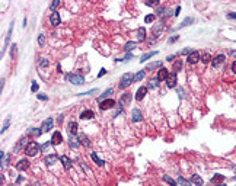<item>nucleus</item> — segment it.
<instances>
[{"label": "nucleus", "mask_w": 236, "mask_h": 186, "mask_svg": "<svg viewBox=\"0 0 236 186\" xmlns=\"http://www.w3.org/2000/svg\"><path fill=\"white\" fill-rule=\"evenodd\" d=\"M67 131H69L70 134H73V135H75V134L77 132V122L72 121V122H70V124L67 125Z\"/></svg>", "instance_id": "nucleus-21"}, {"label": "nucleus", "mask_w": 236, "mask_h": 186, "mask_svg": "<svg viewBox=\"0 0 236 186\" xmlns=\"http://www.w3.org/2000/svg\"><path fill=\"white\" fill-rule=\"evenodd\" d=\"M66 79H67L72 84H76V86H80V84L85 83V79H83L82 76H77V74H67Z\"/></svg>", "instance_id": "nucleus-3"}, {"label": "nucleus", "mask_w": 236, "mask_h": 186, "mask_svg": "<svg viewBox=\"0 0 236 186\" xmlns=\"http://www.w3.org/2000/svg\"><path fill=\"white\" fill-rule=\"evenodd\" d=\"M38 44L41 45V47H42V45L45 44V39H44V35H42V34H41V35L38 37Z\"/></svg>", "instance_id": "nucleus-43"}, {"label": "nucleus", "mask_w": 236, "mask_h": 186, "mask_svg": "<svg viewBox=\"0 0 236 186\" xmlns=\"http://www.w3.org/2000/svg\"><path fill=\"white\" fill-rule=\"evenodd\" d=\"M146 95H147V87H144V86L139 87L137 92H136V100H143V98Z\"/></svg>", "instance_id": "nucleus-11"}, {"label": "nucleus", "mask_w": 236, "mask_h": 186, "mask_svg": "<svg viewBox=\"0 0 236 186\" xmlns=\"http://www.w3.org/2000/svg\"><path fill=\"white\" fill-rule=\"evenodd\" d=\"M28 134H29V135H34V137H39V135L42 134V131H39L38 128H31V129L28 131Z\"/></svg>", "instance_id": "nucleus-29"}, {"label": "nucleus", "mask_w": 236, "mask_h": 186, "mask_svg": "<svg viewBox=\"0 0 236 186\" xmlns=\"http://www.w3.org/2000/svg\"><path fill=\"white\" fill-rule=\"evenodd\" d=\"M58 4H60V0H54V1L51 3V6H50V9H51L53 12H55V9L58 7Z\"/></svg>", "instance_id": "nucleus-39"}, {"label": "nucleus", "mask_w": 236, "mask_h": 186, "mask_svg": "<svg viewBox=\"0 0 236 186\" xmlns=\"http://www.w3.org/2000/svg\"><path fill=\"white\" fill-rule=\"evenodd\" d=\"M210 60H213L211 55H210L208 52H204V54H203V63H208Z\"/></svg>", "instance_id": "nucleus-40"}, {"label": "nucleus", "mask_w": 236, "mask_h": 186, "mask_svg": "<svg viewBox=\"0 0 236 186\" xmlns=\"http://www.w3.org/2000/svg\"><path fill=\"white\" fill-rule=\"evenodd\" d=\"M61 141H63V135H61V132H60V131H54V134H53V137H51V143H53V146H58V144H61Z\"/></svg>", "instance_id": "nucleus-7"}, {"label": "nucleus", "mask_w": 236, "mask_h": 186, "mask_svg": "<svg viewBox=\"0 0 236 186\" xmlns=\"http://www.w3.org/2000/svg\"><path fill=\"white\" fill-rule=\"evenodd\" d=\"M9 186H10V185H9Z\"/></svg>", "instance_id": "nucleus-58"}, {"label": "nucleus", "mask_w": 236, "mask_h": 186, "mask_svg": "<svg viewBox=\"0 0 236 186\" xmlns=\"http://www.w3.org/2000/svg\"><path fill=\"white\" fill-rule=\"evenodd\" d=\"M38 99H42V100H48V98L45 95H38Z\"/></svg>", "instance_id": "nucleus-50"}, {"label": "nucleus", "mask_w": 236, "mask_h": 186, "mask_svg": "<svg viewBox=\"0 0 236 186\" xmlns=\"http://www.w3.org/2000/svg\"><path fill=\"white\" fill-rule=\"evenodd\" d=\"M157 81H159L157 79H156V80H150V83H149V86H147V89H155V87H157V84H159Z\"/></svg>", "instance_id": "nucleus-41"}, {"label": "nucleus", "mask_w": 236, "mask_h": 186, "mask_svg": "<svg viewBox=\"0 0 236 186\" xmlns=\"http://www.w3.org/2000/svg\"><path fill=\"white\" fill-rule=\"evenodd\" d=\"M227 18H229V19H236V15L233 12H229V13H227Z\"/></svg>", "instance_id": "nucleus-47"}, {"label": "nucleus", "mask_w": 236, "mask_h": 186, "mask_svg": "<svg viewBox=\"0 0 236 186\" xmlns=\"http://www.w3.org/2000/svg\"><path fill=\"white\" fill-rule=\"evenodd\" d=\"M130 100H131V93H125V95H122V96H121V99H119V105H121V106H128Z\"/></svg>", "instance_id": "nucleus-15"}, {"label": "nucleus", "mask_w": 236, "mask_h": 186, "mask_svg": "<svg viewBox=\"0 0 236 186\" xmlns=\"http://www.w3.org/2000/svg\"><path fill=\"white\" fill-rule=\"evenodd\" d=\"M157 51H152V52H147V54H144L143 57H141V60H140V63H144L146 60H149L150 57H153V55H156Z\"/></svg>", "instance_id": "nucleus-28"}, {"label": "nucleus", "mask_w": 236, "mask_h": 186, "mask_svg": "<svg viewBox=\"0 0 236 186\" xmlns=\"http://www.w3.org/2000/svg\"><path fill=\"white\" fill-rule=\"evenodd\" d=\"M191 183H194V185H197V186H203V179H201V176L193 175V176H191Z\"/></svg>", "instance_id": "nucleus-23"}, {"label": "nucleus", "mask_w": 236, "mask_h": 186, "mask_svg": "<svg viewBox=\"0 0 236 186\" xmlns=\"http://www.w3.org/2000/svg\"><path fill=\"white\" fill-rule=\"evenodd\" d=\"M69 146H70L72 149H77L79 146H80V141H79V137H76V135H73V134H70V137H69Z\"/></svg>", "instance_id": "nucleus-13"}, {"label": "nucleus", "mask_w": 236, "mask_h": 186, "mask_svg": "<svg viewBox=\"0 0 236 186\" xmlns=\"http://www.w3.org/2000/svg\"><path fill=\"white\" fill-rule=\"evenodd\" d=\"M114 105H115V100H114V99H107V100H102V102H101V109H102V111H107V109L114 108Z\"/></svg>", "instance_id": "nucleus-9"}, {"label": "nucleus", "mask_w": 236, "mask_h": 186, "mask_svg": "<svg viewBox=\"0 0 236 186\" xmlns=\"http://www.w3.org/2000/svg\"><path fill=\"white\" fill-rule=\"evenodd\" d=\"M29 161H28V158H22V160H19L18 161V164H16V169L18 170H21V172H23V170H28L29 169Z\"/></svg>", "instance_id": "nucleus-8"}, {"label": "nucleus", "mask_w": 236, "mask_h": 186, "mask_svg": "<svg viewBox=\"0 0 236 186\" xmlns=\"http://www.w3.org/2000/svg\"><path fill=\"white\" fill-rule=\"evenodd\" d=\"M112 92H114L112 89H108V90H105V92H104V93H102V95L99 96V99L102 100V99H105V98H108L109 95H112Z\"/></svg>", "instance_id": "nucleus-34"}, {"label": "nucleus", "mask_w": 236, "mask_h": 186, "mask_svg": "<svg viewBox=\"0 0 236 186\" xmlns=\"http://www.w3.org/2000/svg\"><path fill=\"white\" fill-rule=\"evenodd\" d=\"M28 186H29V185H28Z\"/></svg>", "instance_id": "nucleus-59"}, {"label": "nucleus", "mask_w": 236, "mask_h": 186, "mask_svg": "<svg viewBox=\"0 0 236 186\" xmlns=\"http://www.w3.org/2000/svg\"><path fill=\"white\" fill-rule=\"evenodd\" d=\"M146 4L147 6H157V0H149V1H146Z\"/></svg>", "instance_id": "nucleus-44"}, {"label": "nucleus", "mask_w": 236, "mask_h": 186, "mask_svg": "<svg viewBox=\"0 0 236 186\" xmlns=\"http://www.w3.org/2000/svg\"><path fill=\"white\" fill-rule=\"evenodd\" d=\"M193 22H194V19H193V18H187V19L179 25V28H184V26H187V25H190V23H193Z\"/></svg>", "instance_id": "nucleus-36"}, {"label": "nucleus", "mask_w": 236, "mask_h": 186, "mask_svg": "<svg viewBox=\"0 0 236 186\" xmlns=\"http://www.w3.org/2000/svg\"><path fill=\"white\" fill-rule=\"evenodd\" d=\"M39 150H41V147L38 146V143H35V141H29V144L25 147V154H26V156H29V157H35V156L39 153Z\"/></svg>", "instance_id": "nucleus-1"}, {"label": "nucleus", "mask_w": 236, "mask_h": 186, "mask_svg": "<svg viewBox=\"0 0 236 186\" xmlns=\"http://www.w3.org/2000/svg\"><path fill=\"white\" fill-rule=\"evenodd\" d=\"M131 119H133V122H140V121L143 119L141 112L139 111V109H133V112H131Z\"/></svg>", "instance_id": "nucleus-17"}, {"label": "nucleus", "mask_w": 236, "mask_h": 186, "mask_svg": "<svg viewBox=\"0 0 236 186\" xmlns=\"http://www.w3.org/2000/svg\"><path fill=\"white\" fill-rule=\"evenodd\" d=\"M131 57H133V54H131V52H128V54H127V55H125V58H124V60H122V61H128V60H130V58H131Z\"/></svg>", "instance_id": "nucleus-48"}, {"label": "nucleus", "mask_w": 236, "mask_h": 186, "mask_svg": "<svg viewBox=\"0 0 236 186\" xmlns=\"http://www.w3.org/2000/svg\"><path fill=\"white\" fill-rule=\"evenodd\" d=\"M200 60H201V54H200L198 51H193V52L187 57V61H188L190 64H195Z\"/></svg>", "instance_id": "nucleus-5"}, {"label": "nucleus", "mask_w": 236, "mask_h": 186, "mask_svg": "<svg viewBox=\"0 0 236 186\" xmlns=\"http://www.w3.org/2000/svg\"><path fill=\"white\" fill-rule=\"evenodd\" d=\"M31 90H32V92H37V90H38V83H37V81H32V87H31Z\"/></svg>", "instance_id": "nucleus-45"}, {"label": "nucleus", "mask_w": 236, "mask_h": 186, "mask_svg": "<svg viewBox=\"0 0 236 186\" xmlns=\"http://www.w3.org/2000/svg\"><path fill=\"white\" fill-rule=\"evenodd\" d=\"M96 90L93 89V90H89V92H85V93H79V95H92V93H95Z\"/></svg>", "instance_id": "nucleus-49"}, {"label": "nucleus", "mask_w": 236, "mask_h": 186, "mask_svg": "<svg viewBox=\"0 0 236 186\" xmlns=\"http://www.w3.org/2000/svg\"><path fill=\"white\" fill-rule=\"evenodd\" d=\"M166 84H168V87H175V84H176V73H169V76H168V79H166Z\"/></svg>", "instance_id": "nucleus-12"}, {"label": "nucleus", "mask_w": 236, "mask_h": 186, "mask_svg": "<svg viewBox=\"0 0 236 186\" xmlns=\"http://www.w3.org/2000/svg\"><path fill=\"white\" fill-rule=\"evenodd\" d=\"M179 12H181V6H178V7H176V10H175V15L178 16V15H179Z\"/></svg>", "instance_id": "nucleus-54"}, {"label": "nucleus", "mask_w": 236, "mask_h": 186, "mask_svg": "<svg viewBox=\"0 0 236 186\" xmlns=\"http://www.w3.org/2000/svg\"><path fill=\"white\" fill-rule=\"evenodd\" d=\"M144 39H146V29L141 26V28L137 29V41H139V42H143Z\"/></svg>", "instance_id": "nucleus-20"}, {"label": "nucleus", "mask_w": 236, "mask_h": 186, "mask_svg": "<svg viewBox=\"0 0 236 186\" xmlns=\"http://www.w3.org/2000/svg\"><path fill=\"white\" fill-rule=\"evenodd\" d=\"M105 73H107V70H105V69H101V73L98 74V77H102V76L105 74Z\"/></svg>", "instance_id": "nucleus-51"}, {"label": "nucleus", "mask_w": 236, "mask_h": 186, "mask_svg": "<svg viewBox=\"0 0 236 186\" xmlns=\"http://www.w3.org/2000/svg\"><path fill=\"white\" fill-rule=\"evenodd\" d=\"M156 19V15H147L146 18H144V22L146 23H150V22H153Z\"/></svg>", "instance_id": "nucleus-37"}, {"label": "nucleus", "mask_w": 236, "mask_h": 186, "mask_svg": "<svg viewBox=\"0 0 236 186\" xmlns=\"http://www.w3.org/2000/svg\"><path fill=\"white\" fill-rule=\"evenodd\" d=\"M55 161H57V156H55V154H48V156L44 158V163H45L47 166H53V164H55Z\"/></svg>", "instance_id": "nucleus-16"}, {"label": "nucleus", "mask_w": 236, "mask_h": 186, "mask_svg": "<svg viewBox=\"0 0 236 186\" xmlns=\"http://www.w3.org/2000/svg\"><path fill=\"white\" fill-rule=\"evenodd\" d=\"M15 52H18V47H16V44H13V45H12V57H15Z\"/></svg>", "instance_id": "nucleus-46"}, {"label": "nucleus", "mask_w": 236, "mask_h": 186, "mask_svg": "<svg viewBox=\"0 0 236 186\" xmlns=\"http://www.w3.org/2000/svg\"><path fill=\"white\" fill-rule=\"evenodd\" d=\"M220 186H226V185H220Z\"/></svg>", "instance_id": "nucleus-57"}, {"label": "nucleus", "mask_w": 236, "mask_h": 186, "mask_svg": "<svg viewBox=\"0 0 236 186\" xmlns=\"http://www.w3.org/2000/svg\"><path fill=\"white\" fill-rule=\"evenodd\" d=\"M50 146H53L51 140H50V141H47V143H45L44 146H41V150H42V151H45V150H48V147H50Z\"/></svg>", "instance_id": "nucleus-42"}, {"label": "nucleus", "mask_w": 236, "mask_h": 186, "mask_svg": "<svg viewBox=\"0 0 236 186\" xmlns=\"http://www.w3.org/2000/svg\"><path fill=\"white\" fill-rule=\"evenodd\" d=\"M136 45H137V42H134V41H130V42H127V44L124 45V51L130 52V51H133V50L136 48Z\"/></svg>", "instance_id": "nucleus-24"}, {"label": "nucleus", "mask_w": 236, "mask_h": 186, "mask_svg": "<svg viewBox=\"0 0 236 186\" xmlns=\"http://www.w3.org/2000/svg\"><path fill=\"white\" fill-rule=\"evenodd\" d=\"M225 60H226V57H225L223 54H219V55H216V57L211 60V64H213V67H219L220 64L225 63Z\"/></svg>", "instance_id": "nucleus-10"}, {"label": "nucleus", "mask_w": 236, "mask_h": 186, "mask_svg": "<svg viewBox=\"0 0 236 186\" xmlns=\"http://www.w3.org/2000/svg\"><path fill=\"white\" fill-rule=\"evenodd\" d=\"M230 54H232V55H233V57H236V51H232V52H230Z\"/></svg>", "instance_id": "nucleus-56"}, {"label": "nucleus", "mask_w": 236, "mask_h": 186, "mask_svg": "<svg viewBox=\"0 0 236 186\" xmlns=\"http://www.w3.org/2000/svg\"><path fill=\"white\" fill-rule=\"evenodd\" d=\"M60 22H61L60 13H58V12H53V13H51V16H50V23H51L53 26H58V25H60Z\"/></svg>", "instance_id": "nucleus-6"}, {"label": "nucleus", "mask_w": 236, "mask_h": 186, "mask_svg": "<svg viewBox=\"0 0 236 186\" xmlns=\"http://www.w3.org/2000/svg\"><path fill=\"white\" fill-rule=\"evenodd\" d=\"M79 141H80L82 146H86V147L90 144V143H89V138H87L85 134H80V135H79Z\"/></svg>", "instance_id": "nucleus-25"}, {"label": "nucleus", "mask_w": 236, "mask_h": 186, "mask_svg": "<svg viewBox=\"0 0 236 186\" xmlns=\"http://www.w3.org/2000/svg\"><path fill=\"white\" fill-rule=\"evenodd\" d=\"M181 67H182V61H181V60H178V61H176V63L173 64V69H172V71H173V73H176L178 70H181Z\"/></svg>", "instance_id": "nucleus-32"}, {"label": "nucleus", "mask_w": 236, "mask_h": 186, "mask_svg": "<svg viewBox=\"0 0 236 186\" xmlns=\"http://www.w3.org/2000/svg\"><path fill=\"white\" fill-rule=\"evenodd\" d=\"M178 183H179V186H191V180H187L185 178H178Z\"/></svg>", "instance_id": "nucleus-27"}, {"label": "nucleus", "mask_w": 236, "mask_h": 186, "mask_svg": "<svg viewBox=\"0 0 236 186\" xmlns=\"http://www.w3.org/2000/svg\"><path fill=\"white\" fill-rule=\"evenodd\" d=\"M92 118H95V113L92 111H83L82 113H80V119H92Z\"/></svg>", "instance_id": "nucleus-22"}, {"label": "nucleus", "mask_w": 236, "mask_h": 186, "mask_svg": "<svg viewBox=\"0 0 236 186\" xmlns=\"http://www.w3.org/2000/svg\"><path fill=\"white\" fill-rule=\"evenodd\" d=\"M90 157H92V160H93L98 166H104V160H101V158L96 156V153H92V154H90Z\"/></svg>", "instance_id": "nucleus-26"}, {"label": "nucleus", "mask_w": 236, "mask_h": 186, "mask_svg": "<svg viewBox=\"0 0 236 186\" xmlns=\"http://www.w3.org/2000/svg\"><path fill=\"white\" fill-rule=\"evenodd\" d=\"M232 71H233V73L236 74V61L233 63V64H232Z\"/></svg>", "instance_id": "nucleus-53"}, {"label": "nucleus", "mask_w": 236, "mask_h": 186, "mask_svg": "<svg viewBox=\"0 0 236 186\" xmlns=\"http://www.w3.org/2000/svg\"><path fill=\"white\" fill-rule=\"evenodd\" d=\"M163 180H165L166 183H169L171 186H176V182H175L172 178H169V176H163Z\"/></svg>", "instance_id": "nucleus-33"}, {"label": "nucleus", "mask_w": 236, "mask_h": 186, "mask_svg": "<svg viewBox=\"0 0 236 186\" xmlns=\"http://www.w3.org/2000/svg\"><path fill=\"white\" fill-rule=\"evenodd\" d=\"M223 180V176L222 175H214V178H211V183H219Z\"/></svg>", "instance_id": "nucleus-35"}, {"label": "nucleus", "mask_w": 236, "mask_h": 186, "mask_svg": "<svg viewBox=\"0 0 236 186\" xmlns=\"http://www.w3.org/2000/svg\"><path fill=\"white\" fill-rule=\"evenodd\" d=\"M60 160H61V163H63V166H64V169H66V170H70V169H72L73 163H72V160H70L67 156H61V157H60Z\"/></svg>", "instance_id": "nucleus-14"}, {"label": "nucleus", "mask_w": 236, "mask_h": 186, "mask_svg": "<svg viewBox=\"0 0 236 186\" xmlns=\"http://www.w3.org/2000/svg\"><path fill=\"white\" fill-rule=\"evenodd\" d=\"M144 79V70H140L137 74L134 76V81H141Z\"/></svg>", "instance_id": "nucleus-30"}, {"label": "nucleus", "mask_w": 236, "mask_h": 186, "mask_svg": "<svg viewBox=\"0 0 236 186\" xmlns=\"http://www.w3.org/2000/svg\"><path fill=\"white\" fill-rule=\"evenodd\" d=\"M53 125H54V119H53V118H47V119L42 122V125H41V131H42V132H48V131L53 128Z\"/></svg>", "instance_id": "nucleus-4"}, {"label": "nucleus", "mask_w": 236, "mask_h": 186, "mask_svg": "<svg viewBox=\"0 0 236 186\" xmlns=\"http://www.w3.org/2000/svg\"><path fill=\"white\" fill-rule=\"evenodd\" d=\"M134 81V74L133 73H125V74L121 77V81H119V89H127L131 83Z\"/></svg>", "instance_id": "nucleus-2"}, {"label": "nucleus", "mask_w": 236, "mask_h": 186, "mask_svg": "<svg viewBox=\"0 0 236 186\" xmlns=\"http://www.w3.org/2000/svg\"><path fill=\"white\" fill-rule=\"evenodd\" d=\"M28 141H29V138H28V137H23V138H22V140L19 141V144H18V146H15V149H13V153H18V151H19V150L22 149L23 146L26 147V146L29 144Z\"/></svg>", "instance_id": "nucleus-18"}, {"label": "nucleus", "mask_w": 236, "mask_h": 186, "mask_svg": "<svg viewBox=\"0 0 236 186\" xmlns=\"http://www.w3.org/2000/svg\"><path fill=\"white\" fill-rule=\"evenodd\" d=\"M168 76H169L168 70H166V69H163V67H160V70L157 71V80H159V81L166 80V79H168Z\"/></svg>", "instance_id": "nucleus-19"}, {"label": "nucleus", "mask_w": 236, "mask_h": 186, "mask_svg": "<svg viewBox=\"0 0 236 186\" xmlns=\"http://www.w3.org/2000/svg\"><path fill=\"white\" fill-rule=\"evenodd\" d=\"M178 38H179V37H178V35H175V37H172V38H171V39H169V42H175V41H176Z\"/></svg>", "instance_id": "nucleus-52"}, {"label": "nucleus", "mask_w": 236, "mask_h": 186, "mask_svg": "<svg viewBox=\"0 0 236 186\" xmlns=\"http://www.w3.org/2000/svg\"><path fill=\"white\" fill-rule=\"evenodd\" d=\"M12 29H13V22L10 23V26H9V32H7V37H6V42H4V48L7 47V44H9V41H10V35H12Z\"/></svg>", "instance_id": "nucleus-31"}, {"label": "nucleus", "mask_w": 236, "mask_h": 186, "mask_svg": "<svg viewBox=\"0 0 236 186\" xmlns=\"http://www.w3.org/2000/svg\"><path fill=\"white\" fill-rule=\"evenodd\" d=\"M48 64H50V61H48L47 58H41V60H39V63H38L39 67H47Z\"/></svg>", "instance_id": "nucleus-38"}, {"label": "nucleus", "mask_w": 236, "mask_h": 186, "mask_svg": "<svg viewBox=\"0 0 236 186\" xmlns=\"http://www.w3.org/2000/svg\"><path fill=\"white\" fill-rule=\"evenodd\" d=\"M173 58H175V54H173V55H169V57H168V58H166V60H168V61H172V60H173Z\"/></svg>", "instance_id": "nucleus-55"}]
</instances>
